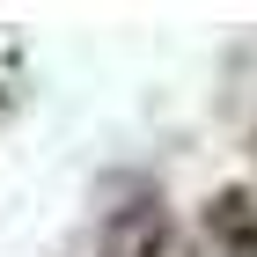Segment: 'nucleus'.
Returning <instances> with one entry per match:
<instances>
[{
    "instance_id": "obj_1",
    "label": "nucleus",
    "mask_w": 257,
    "mask_h": 257,
    "mask_svg": "<svg viewBox=\"0 0 257 257\" xmlns=\"http://www.w3.org/2000/svg\"><path fill=\"white\" fill-rule=\"evenodd\" d=\"M169 250V206L162 198H125L103 220V257H162Z\"/></svg>"
},
{
    "instance_id": "obj_2",
    "label": "nucleus",
    "mask_w": 257,
    "mask_h": 257,
    "mask_svg": "<svg viewBox=\"0 0 257 257\" xmlns=\"http://www.w3.org/2000/svg\"><path fill=\"white\" fill-rule=\"evenodd\" d=\"M250 155H257V133H250Z\"/></svg>"
}]
</instances>
